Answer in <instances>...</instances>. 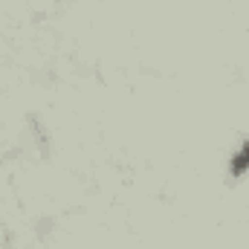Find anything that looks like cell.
Returning <instances> with one entry per match:
<instances>
[{"label": "cell", "instance_id": "6da1fadb", "mask_svg": "<svg viewBox=\"0 0 249 249\" xmlns=\"http://www.w3.org/2000/svg\"><path fill=\"white\" fill-rule=\"evenodd\" d=\"M249 168V139L244 142V148L235 154V160H232V174H244Z\"/></svg>", "mask_w": 249, "mask_h": 249}]
</instances>
